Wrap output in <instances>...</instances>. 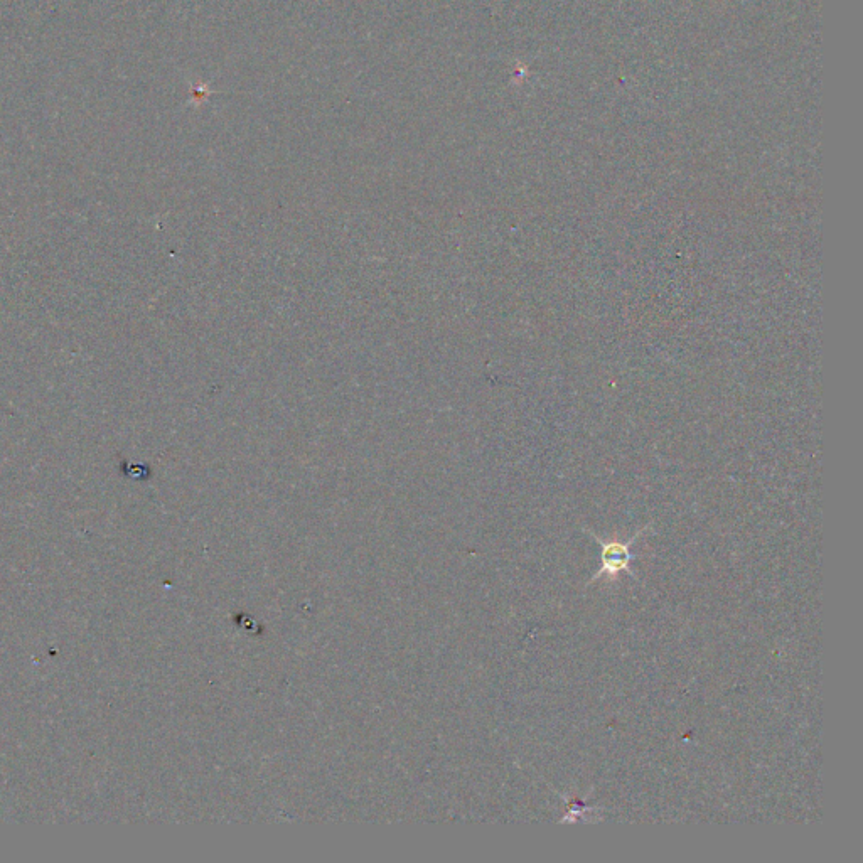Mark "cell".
Masks as SVG:
<instances>
[{
	"label": "cell",
	"mask_w": 863,
	"mask_h": 863,
	"mask_svg": "<svg viewBox=\"0 0 863 863\" xmlns=\"http://www.w3.org/2000/svg\"><path fill=\"white\" fill-rule=\"evenodd\" d=\"M649 526H644L643 530L638 531L633 538H629L628 542H604L601 538L597 537L592 533V537L597 540V542L601 543L602 547V555H601V570L597 572V574L589 580V584L595 582V580L601 579V577H609V579H614L617 574H621V572H628V574L634 575L633 570L629 569V565L634 560V555L631 553L629 548L633 547L634 542L638 540L641 535H643L644 530H648Z\"/></svg>",
	"instance_id": "1"
}]
</instances>
